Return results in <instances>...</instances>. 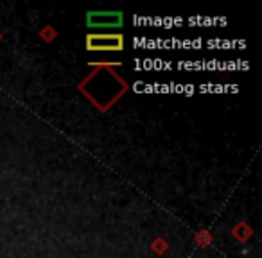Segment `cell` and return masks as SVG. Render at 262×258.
Instances as JSON below:
<instances>
[{
  "instance_id": "obj_1",
  "label": "cell",
  "mask_w": 262,
  "mask_h": 258,
  "mask_svg": "<svg viewBox=\"0 0 262 258\" xmlns=\"http://www.w3.org/2000/svg\"><path fill=\"white\" fill-rule=\"evenodd\" d=\"M124 38L120 34H90L86 38L88 51H122Z\"/></svg>"
},
{
  "instance_id": "obj_2",
  "label": "cell",
  "mask_w": 262,
  "mask_h": 258,
  "mask_svg": "<svg viewBox=\"0 0 262 258\" xmlns=\"http://www.w3.org/2000/svg\"><path fill=\"white\" fill-rule=\"evenodd\" d=\"M86 24L96 29H108V27H120L122 25V13L119 11H94L88 13Z\"/></svg>"
}]
</instances>
